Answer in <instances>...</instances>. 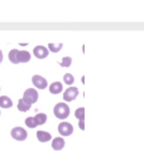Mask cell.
Listing matches in <instances>:
<instances>
[{
  "label": "cell",
  "mask_w": 144,
  "mask_h": 151,
  "mask_svg": "<svg viewBox=\"0 0 144 151\" xmlns=\"http://www.w3.org/2000/svg\"><path fill=\"white\" fill-rule=\"evenodd\" d=\"M34 121H36L37 126L44 125L46 121H47V115H46V113H42V112H38L37 115L34 116Z\"/></svg>",
  "instance_id": "obj_12"
},
{
  "label": "cell",
  "mask_w": 144,
  "mask_h": 151,
  "mask_svg": "<svg viewBox=\"0 0 144 151\" xmlns=\"http://www.w3.org/2000/svg\"><path fill=\"white\" fill-rule=\"evenodd\" d=\"M23 100L25 101L28 105H33V103H36L38 101V91L36 88H28L25 89V92L23 94Z\"/></svg>",
  "instance_id": "obj_2"
},
{
  "label": "cell",
  "mask_w": 144,
  "mask_h": 151,
  "mask_svg": "<svg viewBox=\"0 0 144 151\" xmlns=\"http://www.w3.org/2000/svg\"><path fill=\"white\" fill-rule=\"evenodd\" d=\"M3 57H4V55H3V52H1V50H0V63H1V62H3Z\"/></svg>",
  "instance_id": "obj_22"
},
{
  "label": "cell",
  "mask_w": 144,
  "mask_h": 151,
  "mask_svg": "<svg viewBox=\"0 0 144 151\" xmlns=\"http://www.w3.org/2000/svg\"><path fill=\"white\" fill-rule=\"evenodd\" d=\"M12 106H13V101L8 96L0 97V107L1 108H10Z\"/></svg>",
  "instance_id": "obj_13"
},
{
  "label": "cell",
  "mask_w": 144,
  "mask_h": 151,
  "mask_svg": "<svg viewBox=\"0 0 144 151\" xmlns=\"http://www.w3.org/2000/svg\"><path fill=\"white\" fill-rule=\"evenodd\" d=\"M63 82L66 84H68V86H71V84H73V82H75V77L71 73H66L63 76Z\"/></svg>",
  "instance_id": "obj_19"
},
{
  "label": "cell",
  "mask_w": 144,
  "mask_h": 151,
  "mask_svg": "<svg viewBox=\"0 0 144 151\" xmlns=\"http://www.w3.org/2000/svg\"><path fill=\"white\" fill-rule=\"evenodd\" d=\"M33 53H34L36 55V58L38 59H44L47 58V55H48V49L46 48V47H43V45H37L34 47V49H33Z\"/></svg>",
  "instance_id": "obj_7"
},
{
  "label": "cell",
  "mask_w": 144,
  "mask_h": 151,
  "mask_svg": "<svg viewBox=\"0 0 144 151\" xmlns=\"http://www.w3.org/2000/svg\"><path fill=\"white\" fill-rule=\"evenodd\" d=\"M79 96V89L76 87H68L63 92V101L66 102H72L76 100V97Z\"/></svg>",
  "instance_id": "obj_5"
},
{
  "label": "cell",
  "mask_w": 144,
  "mask_h": 151,
  "mask_svg": "<svg viewBox=\"0 0 144 151\" xmlns=\"http://www.w3.org/2000/svg\"><path fill=\"white\" fill-rule=\"evenodd\" d=\"M31 107H32V106L28 105V103L24 101L23 98H20V100H19V102H18V110L20 111V112H27V111H29Z\"/></svg>",
  "instance_id": "obj_15"
},
{
  "label": "cell",
  "mask_w": 144,
  "mask_h": 151,
  "mask_svg": "<svg viewBox=\"0 0 144 151\" xmlns=\"http://www.w3.org/2000/svg\"><path fill=\"white\" fill-rule=\"evenodd\" d=\"M53 113L58 120H66L67 117L70 116V107L66 102L57 103L53 108Z\"/></svg>",
  "instance_id": "obj_1"
},
{
  "label": "cell",
  "mask_w": 144,
  "mask_h": 151,
  "mask_svg": "<svg viewBox=\"0 0 144 151\" xmlns=\"http://www.w3.org/2000/svg\"><path fill=\"white\" fill-rule=\"evenodd\" d=\"M18 53H19V50L18 49H12L10 52H9V60L13 63V64H18L19 63V60H18Z\"/></svg>",
  "instance_id": "obj_14"
},
{
  "label": "cell",
  "mask_w": 144,
  "mask_h": 151,
  "mask_svg": "<svg viewBox=\"0 0 144 151\" xmlns=\"http://www.w3.org/2000/svg\"><path fill=\"white\" fill-rule=\"evenodd\" d=\"M75 116L79 121H85V108L84 107H79L75 111Z\"/></svg>",
  "instance_id": "obj_17"
},
{
  "label": "cell",
  "mask_w": 144,
  "mask_h": 151,
  "mask_svg": "<svg viewBox=\"0 0 144 151\" xmlns=\"http://www.w3.org/2000/svg\"><path fill=\"white\" fill-rule=\"evenodd\" d=\"M0 115H1V111H0Z\"/></svg>",
  "instance_id": "obj_23"
},
{
  "label": "cell",
  "mask_w": 144,
  "mask_h": 151,
  "mask_svg": "<svg viewBox=\"0 0 144 151\" xmlns=\"http://www.w3.org/2000/svg\"><path fill=\"white\" fill-rule=\"evenodd\" d=\"M58 132L62 136H71L73 134V126H72L70 122L63 121L58 125Z\"/></svg>",
  "instance_id": "obj_6"
},
{
  "label": "cell",
  "mask_w": 144,
  "mask_h": 151,
  "mask_svg": "<svg viewBox=\"0 0 144 151\" xmlns=\"http://www.w3.org/2000/svg\"><path fill=\"white\" fill-rule=\"evenodd\" d=\"M65 145H66V142H65L63 137H56L52 141V149L55 151H61L65 147Z\"/></svg>",
  "instance_id": "obj_8"
},
{
  "label": "cell",
  "mask_w": 144,
  "mask_h": 151,
  "mask_svg": "<svg viewBox=\"0 0 144 151\" xmlns=\"http://www.w3.org/2000/svg\"><path fill=\"white\" fill-rule=\"evenodd\" d=\"M62 47H63V44L62 43H57V44H55V43H49L48 44V52H52V53H58V52L62 49Z\"/></svg>",
  "instance_id": "obj_16"
},
{
  "label": "cell",
  "mask_w": 144,
  "mask_h": 151,
  "mask_svg": "<svg viewBox=\"0 0 144 151\" xmlns=\"http://www.w3.org/2000/svg\"><path fill=\"white\" fill-rule=\"evenodd\" d=\"M71 64H72V58H71V57H63L62 60L60 62V65H61V67H63V68L70 67Z\"/></svg>",
  "instance_id": "obj_18"
},
{
  "label": "cell",
  "mask_w": 144,
  "mask_h": 151,
  "mask_svg": "<svg viewBox=\"0 0 144 151\" xmlns=\"http://www.w3.org/2000/svg\"><path fill=\"white\" fill-rule=\"evenodd\" d=\"M37 139L41 142H48V141L52 140V135L47 131H37Z\"/></svg>",
  "instance_id": "obj_10"
},
{
  "label": "cell",
  "mask_w": 144,
  "mask_h": 151,
  "mask_svg": "<svg viewBox=\"0 0 144 151\" xmlns=\"http://www.w3.org/2000/svg\"><path fill=\"white\" fill-rule=\"evenodd\" d=\"M10 135L15 141H24L28 137L27 131L24 130L23 127H14V129L10 131Z\"/></svg>",
  "instance_id": "obj_3"
},
{
  "label": "cell",
  "mask_w": 144,
  "mask_h": 151,
  "mask_svg": "<svg viewBox=\"0 0 144 151\" xmlns=\"http://www.w3.org/2000/svg\"><path fill=\"white\" fill-rule=\"evenodd\" d=\"M32 58V55L29 52H27V50H19V53H18V60H19V63H28L31 60Z\"/></svg>",
  "instance_id": "obj_9"
},
{
  "label": "cell",
  "mask_w": 144,
  "mask_h": 151,
  "mask_svg": "<svg viewBox=\"0 0 144 151\" xmlns=\"http://www.w3.org/2000/svg\"><path fill=\"white\" fill-rule=\"evenodd\" d=\"M62 91H63V86L61 82H53L49 86V92L52 94H60Z\"/></svg>",
  "instance_id": "obj_11"
},
{
  "label": "cell",
  "mask_w": 144,
  "mask_h": 151,
  "mask_svg": "<svg viewBox=\"0 0 144 151\" xmlns=\"http://www.w3.org/2000/svg\"><path fill=\"white\" fill-rule=\"evenodd\" d=\"M79 126H80V129L81 130H85V121H79Z\"/></svg>",
  "instance_id": "obj_21"
},
{
  "label": "cell",
  "mask_w": 144,
  "mask_h": 151,
  "mask_svg": "<svg viewBox=\"0 0 144 151\" xmlns=\"http://www.w3.org/2000/svg\"><path fill=\"white\" fill-rule=\"evenodd\" d=\"M25 125L29 127V129H36L37 124L34 121V117H27V119H25Z\"/></svg>",
  "instance_id": "obj_20"
},
{
  "label": "cell",
  "mask_w": 144,
  "mask_h": 151,
  "mask_svg": "<svg viewBox=\"0 0 144 151\" xmlns=\"http://www.w3.org/2000/svg\"><path fill=\"white\" fill-rule=\"evenodd\" d=\"M32 83L34 84V87L37 89H46L48 87V82L44 77H42L39 74H36L32 77Z\"/></svg>",
  "instance_id": "obj_4"
}]
</instances>
